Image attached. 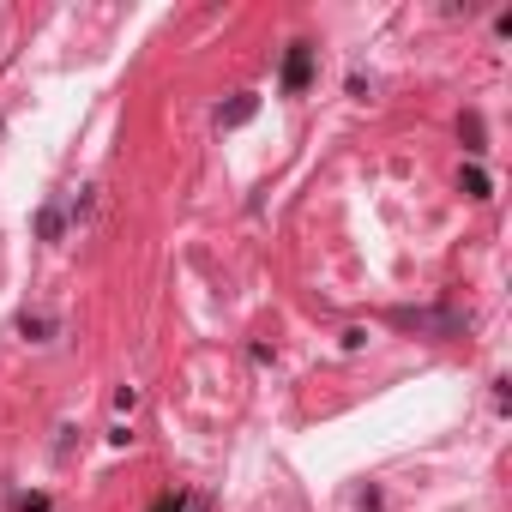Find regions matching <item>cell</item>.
<instances>
[{
  "mask_svg": "<svg viewBox=\"0 0 512 512\" xmlns=\"http://www.w3.org/2000/svg\"><path fill=\"white\" fill-rule=\"evenodd\" d=\"M284 79H290V91H302V85H308V43H296V49H290V67H284Z\"/></svg>",
  "mask_w": 512,
  "mask_h": 512,
  "instance_id": "6da1fadb",
  "label": "cell"
}]
</instances>
